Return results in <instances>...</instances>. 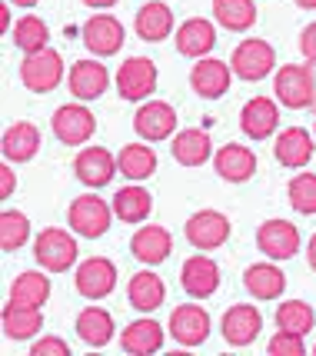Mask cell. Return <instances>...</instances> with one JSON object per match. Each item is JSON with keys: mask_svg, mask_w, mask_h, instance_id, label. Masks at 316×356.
Listing matches in <instances>:
<instances>
[{"mask_svg": "<svg viewBox=\"0 0 316 356\" xmlns=\"http://www.w3.org/2000/svg\"><path fill=\"white\" fill-rule=\"evenodd\" d=\"M306 260H310V266L316 270V233L310 236V247H306Z\"/></svg>", "mask_w": 316, "mask_h": 356, "instance_id": "f6af8a7d", "label": "cell"}, {"mask_svg": "<svg viewBox=\"0 0 316 356\" xmlns=\"http://www.w3.org/2000/svg\"><path fill=\"white\" fill-rule=\"evenodd\" d=\"M220 330H223V340L230 346H250L260 337V330H263V316H260V310L253 303H237V307H230L223 313Z\"/></svg>", "mask_w": 316, "mask_h": 356, "instance_id": "ac0fdd59", "label": "cell"}, {"mask_svg": "<svg viewBox=\"0 0 316 356\" xmlns=\"http://www.w3.org/2000/svg\"><path fill=\"white\" fill-rule=\"evenodd\" d=\"M280 100H269V97H253L243 104L240 110V130L250 140H267L276 134L280 127Z\"/></svg>", "mask_w": 316, "mask_h": 356, "instance_id": "9a60e30c", "label": "cell"}, {"mask_svg": "<svg viewBox=\"0 0 316 356\" xmlns=\"http://www.w3.org/2000/svg\"><path fill=\"white\" fill-rule=\"evenodd\" d=\"M27 240H31V220L24 217V213H17V210H3L0 213V247L7 250V253H14Z\"/></svg>", "mask_w": 316, "mask_h": 356, "instance_id": "74e56055", "label": "cell"}, {"mask_svg": "<svg viewBox=\"0 0 316 356\" xmlns=\"http://www.w3.org/2000/svg\"><path fill=\"white\" fill-rule=\"evenodd\" d=\"M133 130L147 143H160L176 134V110L167 100H143L140 110L133 113Z\"/></svg>", "mask_w": 316, "mask_h": 356, "instance_id": "52a82bcc", "label": "cell"}, {"mask_svg": "<svg viewBox=\"0 0 316 356\" xmlns=\"http://www.w3.org/2000/svg\"><path fill=\"white\" fill-rule=\"evenodd\" d=\"M31 356H70V346L60 337H44L31 346Z\"/></svg>", "mask_w": 316, "mask_h": 356, "instance_id": "60d3db41", "label": "cell"}, {"mask_svg": "<svg viewBox=\"0 0 316 356\" xmlns=\"http://www.w3.org/2000/svg\"><path fill=\"white\" fill-rule=\"evenodd\" d=\"M313 353H316V346H313Z\"/></svg>", "mask_w": 316, "mask_h": 356, "instance_id": "f907efd6", "label": "cell"}, {"mask_svg": "<svg viewBox=\"0 0 316 356\" xmlns=\"http://www.w3.org/2000/svg\"><path fill=\"white\" fill-rule=\"evenodd\" d=\"M170 154L183 167H203L206 160L213 156V140H210L206 130L187 127V130H176L170 137Z\"/></svg>", "mask_w": 316, "mask_h": 356, "instance_id": "603a6c76", "label": "cell"}, {"mask_svg": "<svg viewBox=\"0 0 316 356\" xmlns=\"http://www.w3.org/2000/svg\"><path fill=\"white\" fill-rule=\"evenodd\" d=\"M176 50L190 57V60H200L206 57L213 47H217V27L206 20V17H190L183 20L180 27H176Z\"/></svg>", "mask_w": 316, "mask_h": 356, "instance_id": "44dd1931", "label": "cell"}, {"mask_svg": "<svg viewBox=\"0 0 316 356\" xmlns=\"http://www.w3.org/2000/svg\"><path fill=\"white\" fill-rule=\"evenodd\" d=\"M53 137L67 143V147H80V143H87V140L94 137L97 130V120L94 113L87 107H80V104H63V107L53 110Z\"/></svg>", "mask_w": 316, "mask_h": 356, "instance_id": "9c48e42d", "label": "cell"}, {"mask_svg": "<svg viewBox=\"0 0 316 356\" xmlns=\"http://www.w3.org/2000/svg\"><path fill=\"white\" fill-rule=\"evenodd\" d=\"M300 54L306 57V63H316V24L303 27V33H300Z\"/></svg>", "mask_w": 316, "mask_h": 356, "instance_id": "b9f144b4", "label": "cell"}, {"mask_svg": "<svg viewBox=\"0 0 316 356\" xmlns=\"http://www.w3.org/2000/svg\"><path fill=\"white\" fill-rule=\"evenodd\" d=\"M10 40H14L17 50L33 54V50H44V47H47L50 31H47V24H44L37 14H24L14 27H10Z\"/></svg>", "mask_w": 316, "mask_h": 356, "instance_id": "e575fe53", "label": "cell"}, {"mask_svg": "<svg viewBox=\"0 0 316 356\" xmlns=\"http://www.w3.org/2000/svg\"><path fill=\"white\" fill-rule=\"evenodd\" d=\"M130 250H133V257L147 266H157L163 264L167 257H170V250H174V236L167 227H157V223H147L140 230L133 233V240H130Z\"/></svg>", "mask_w": 316, "mask_h": 356, "instance_id": "7402d4cb", "label": "cell"}, {"mask_svg": "<svg viewBox=\"0 0 316 356\" xmlns=\"http://www.w3.org/2000/svg\"><path fill=\"white\" fill-rule=\"evenodd\" d=\"M153 210V197L143 186H124L113 193V213L124 223H143Z\"/></svg>", "mask_w": 316, "mask_h": 356, "instance_id": "d6a6232c", "label": "cell"}, {"mask_svg": "<svg viewBox=\"0 0 316 356\" xmlns=\"http://www.w3.org/2000/svg\"><path fill=\"white\" fill-rule=\"evenodd\" d=\"M124 24L113 14H94L83 24V44L97 57H113L124 47Z\"/></svg>", "mask_w": 316, "mask_h": 356, "instance_id": "4fadbf2b", "label": "cell"}, {"mask_svg": "<svg viewBox=\"0 0 316 356\" xmlns=\"http://www.w3.org/2000/svg\"><path fill=\"white\" fill-rule=\"evenodd\" d=\"M7 3H17V7H37L40 0H7Z\"/></svg>", "mask_w": 316, "mask_h": 356, "instance_id": "c3c4849f", "label": "cell"}, {"mask_svg": "<svg viewBox=\"0 0 316 356\" xmlns=\"http://www.w3.org/2000/svg\"><path fill=\"white\" fill-rule=\"evenodd\" d=\"M87 7H94V10H107V7H113L117 0H83Z\"/></svg>", "mask_w": 316, "mask_h": 356, "instance_id": "ee69618b", "label": "cell"}, {"mask_svg": "<svg viewBox=\"0 0 316 356\" xmlns=\"http://www.w3.org/2000/svg\"><path fill=\"white\" fill-rule=\"evenodd\" d=\"M230 74H233V67L226 60L200 57V63H193V70H190V87L203 100H220L223 93L230 90Z\"/></svg>", "mask_w": 316, "mask_h": 356, "instance_id": "e0dca14e", "label": "cell"}, {"mask_svg": "<svg viewBox=\"0 0 316 356\" xmlns=\"http://www.w3.org/2000/svg\"><path fill=\"white\" fill-rule=\"evenodd\" d=\"M243 286L256 300H280L286 290V277L276 264H253L243 273Z\"/></svg>", "mask_w": 316, "mask_h": 356, "instance_id": "f546056e", "label": "cell"}, {"mask_svg": "<svg viewBox=\"0 0 316 356\" xmlns=\"http://www.w3.org/2000/svg\"><path fill=\"white\" fill-rule=\"evenodd\" d=\"M213 20L226 31L243 33L256 24V3L253 0H213Z\"/></svg>", "mask_w": 316, "mask_h": 356, "instance_id": "836d02e7", "label": "cell"}, {"mask_svg": "<svg viewBox=\"0 0 316 356\" xmlns=\"http://www.w3.org/2000/svg\"><path fill=\"white\" fill-rule=\"evenodd\" d=\"M113 316L103 307H87L77 313V337L87 346H107L113 340Z\"/></svg>", "mask_w": 316, "mask_h": 356, "instance_id": "4dcf8cb0", "label": "cell"}, {"mask_svg": "<svg viewBox=\"0 0 316 356\" xmlns=\"http://www.w3.org/2000/svg\"><path fill=\"white\" fill-rule=\"evenodd\" d=\"M273 154H276V160H280L283 167L303 170L316 154V137H310V130H303V127H286V130L276 134Z\"/></svg>", "mask_w": 316, "mask_h": 356, "instance_id": "2e32d148", "label": "cell"}, {"mask_svg": "<svg viewBox=\"0 0 316 356\" xmlns=\"http://www.w3.org/2000/svg\"><path fill=\"white\" fill-rule=\"evenodd\" d=\"M120 346H124V353H133V356L157 353L160 346H163V326H160L157 320H150V316L133 320V323L120 333Z\"/></svg>", "mask_w": 316, "mask_h": 356, "instance_id": "f1b7e54d", "label": "cell"}, {"mask_svg": "<svg viewBox=\"0 0 316 356\" xmlns=\"http://www.w3.org/2000/svg\"><path fill=\"white\" fill-rule=\"evenodd\" d=\"M180 286L187 290L193 300H206L220 290V266L206 253H193L187 264L180 266Z\"/></svg>", "mask_w": 316, "mask_h": 356, "instance_id": "8fae6325", "label": "cell"}, {"mask_svg": "<svg viewBox=\"0 0 316 356\" xmlns=\"http://www.w3.org/2000/svg\"><path fill=\"white\" fill-rule=\"evenodd\" d=\"M267 350H269V356H303L306 353V343H303V333L280 330V333L267 343Z\"/></svg>", "mask_w": 316, "mask_h": 356, "instance_id": "ab89813d", "label": "cell"}, {"mask_svg": "<svg viewBox=\"0 0 316 356\" xmlns=\"http://www.w3.org/2000/svg\"><path fill=\"white\" fill-rule=\"evenodd\" d=\"M14 186H17V177L10 170V160H7V163H0V200H7L14 193Z\"/></svg>", "mask_w": 316, "mask_h": 356, "instance_id": "7bdbcfd3", "label": "cell"}, {"mask_svg": "<svg viewBox=\"0 0 316 356\" xmlns=\"http://www.w3.org/2000/svg\"><path fill=\"white\" fill-rule=\"evenodd\" d=\"M183 233L193 250H217L230 240V217L220 210H197L187 220Z\"/></svg>", "mask_w": 316, "mask_h": 356, "instance_id": "ba28073f", "label": "cell"}, {"mask_svg": "<svg viewBox=\"0 0 316 356\" xmlns=\"http://www.w3.org/2000/svg\"><path fill=\"white\" fill-rule=\"evenodd\" d=\"M74 286H77L80 296L87 300H103V296L113 293L117 286V266L107 257H90L77 266V277H74Z\"/></svg>", "mask_w": 316, "mask_h": 356, "instance_id": "30bf717a", "label": "cell"}, {"mask_svg": "<svg viewBox=\"0 0 316 356\" xmlns=\"http://www.w3.org/2000/svg\"><path fill=\"white\" fill-rule=\"evenodd\" d=\"M133 27H137V37L147 40V44H160L174 33V10L163 3V0H150L143 3L137 17H133Z\"/></svg>", "mask_w": 316, "mask_h": 356, "instance_id": "d4e9b609", "label": "cell"}, {"mask_svg": "<svg viewBox=\"0 0 316 356\" xmlns=\"http://www.w3.org/2000/svg\"><path fill=\"white\" fill-rule=\"evenodd\" d=\"M117 167H120L126 180L140 184V180L157 173V154H153V147H147V140L143 143H126L124 150L117 154Z\"/></svg>", "mask_w": 316, "mask_h": 356, "instance_id": "1f68e13d", "label": "cell"}, {"mask_svg": "<svg viewBox=\"0 0 316 356\" xmlns=\"http://www.w3.org/2000/svg\"><path fill=\"white\" fill-rule=\"evenodd\" d=\"M213 170L220 173V180H226V184H247L256 173V154L243 143H223L213 154Z\"/></svg>", "mask_w": 316, "mask_h": 356, "instance_id": "ffe728a7", "label": "cell"}, {"mask_svg": "<svg viewBox=\"0 0 316 356\" xmlns=\"http://www.w3.org/2000/svg\"><path fill=\"white\" fill-rule=\"evenodd\" d=\"M0 323H3V337L7 340H31V337H37L44 330V313H40V307L7 300V307L0 313Z\"/></svg>", "mask_w": 316, "mask_h": 356, "instance_id": "cb8c5ba5", "label": "cell"}, {"mask_svg": "<svg viewBox=\"0 0 316 356\" xmlns=\"http://www.w3.org/2000/svg\"><path fill=\"white\" fill-rule=\"evenodd\" d=\"M153 90H157V63L150 57H130V60L120 63V70H117V93L124 100L143 104Z\"/></svg>", "mask_w": 316, "mask_h": 356, "instance_id": "8992f818", "label": "cell"}, {"mask_svg": "<svg viewBox=\"0 0 316 356\" xmlns=\"http://www.w3.org/2000/svg\"><path fill=\"white\" fill-rule=\"evenodd\" d=\"M297 7H303V10H316V0H293Z\"/></svg>", "mask_w": 316, "mask_h": 356, "instance_id": "7dc6e473", "label": "cell"}, {"mask_svg": "<svg viewBox=\"0 0 316 356\" xmlns=\"http://www.w3.org/2000/svg\"><path fill=\"white\" fill-rule=\"evenodd\" d=\"M50 296V277L37 273V270H27L10 283V300L17 303H31V307H44Z\"/></svg>", "mask_w": 316, "mask_h": 356, "instance_id": "d590c367", "label": "cell"}, {"mask_svg": "<svg viewBox=\"0 0 316 356\" xmlns=\"http://www.w3.org/2000/svg\"><path fill=\"white\" fill-rule=\"evenodd\" d=\"M230 67H233V74L240 80H263L276 67V50L260 37H247L243 44H237L233 57H230Z\"/></svg>", "mask_w": 316, "mask_h": 356, "instance_id": "5b68a950", "label": "cell"}, {"mask_svg": "<svg viewBox=\"0 0 316 356\" xmlns=\"http://www.w3.org/2000/svg\"><path fill=\"white\" fill-rule=\"evenodd\" d=\"M256 247L263 250L269 260H290L300 250V230L290 220H267L256 230Z\"/></svg>", "mask_w": 316, "mask_h": 356, "instance_id": "7c38bea8", "label": "cell"}, {"mask_svg": "<svg viewBox=\"0 0 316 356\" xmlns=\"http://www.w3.org/2000/svg\"><path fill=\"white\" fill-rule=\"evenodd\" d=\"M77 250H80L77 240L67 230H60V227H47V230L37 233V240H33V257L50 273L70 270V266L77 264Z\"/></svg>", "mask_w": 316, "mask_h": 356, "instance_id": "277c9868", "label": "cell"}, {"mask_svg": "<svg viewBox=\"0 0 316 356\" xmlns=\"http://www.w3.org/2000/svg\"><path fill=\"white\" fill-rule=\"evenodd\" d=\"M74 170H77L80 184L107 186L113 180V173H120V167H117V156L107 147H83L74 160Z\"/></svg>", "mask_w": 316, "mask_h": 356, "instance_id": "d6986e66", "label": "cell"}, {"mask_svg": "<svg viewBox=\"0 0 316 356\" xmlns=\"http://www.w3.org/2000/svg\"><path fill=\"white\" fill-rule=\"evenodd\" d=\"M316 323V313L310 310V303H303V300H286L280 303V310H276V326L280 330H290V333H310Z\"/></svg>", "mask_w": 316, "mask_h": 356, "instance_id": "8d00e7d4", "label": "cell"}, {"mask_svg": "<svg viewBox=\"0 0 316 356\" xmlns=\"http://www.w3.org/2000/svg\"><path fill=\"white\" fill-rule=\"evenodd\" d=\"M0 24H3V31H10V7L7 3L0 7Z\"/></svg>", "mask_w": 316, "mask_h": 356, "instance_id": "bcb514c9", "label": "cell"}, {"mask_svg": "<svg viewBox=\"0 0 316 356\" xmlns=\"http://www.w3.org/2000/svg\"><path fill=\"white\" fill-rule=\"evenodd\" d=\"M126 300H130V307L140 313H153L163 307V300H167V286H163V280L153 273V270H140V273H133L130 283H126Z\"/></svg>", "mask_w": 316, "mask_h": 356, "instance_id": "4316f807", "label": "cell"}, {"mask_svg": "<svg viewBox=\"0 0 316 356\" xmlns=\"http://www.w3.org/2000/svg\"><path fill=\"white\" fill-rule=\"evenodd\" d=\"M67 87L77 100H97L100 93L110 87V74L107 67L97 60H77L70 67V77H67Z\"/></svg>", "mask_w": 316, "mask_h": 356, "instance_id": "484cf974", "label": "cell"}, {"mask_svg": "<svg viewBox=\"0 0 316 356\" xmlns=\"http://www.w3.org/2000/svg\"><path fill=\"white\" fill-rule=\"evenodd\" d=\"M113 217H117V213H113V203H107L103 197H97V193H83V197H77V200L70 203V210H67L70 230L77 233V236H87V240L103 236V233L110 230Z\"/></svg>", "mask_w": 316, "mask_h": 356, "instance_id": "7a4b0ae2", "label": "cell"}, {"mask_svg": "<svg viewBox=\"0 0 316 356\" xmlns=\"http://www.w3.org/2000/svg\"><path fill=\"white\" fill-rule=\"evenodd\" d=\"M313 137H316V120H313Z\"/></svg>", "mask_w": 316, "mask_h": 356, "instance_id": "681fc988", "label": "cell"}, {"mask_svg": "<svg viewBox=\"0 0 316 356\" xmlns=\"http://www.w3.org/2000/svg\"><path fill=\"white\" fill-rule=\"evenodd\" d=\"M63 80V57L57 50H33V54H24V63H20V83L33 93H50L57 90Z\"/></svg>", "mask_w": 316, "mask_h": 356, "instance_id": "3957f363", "label": "cell"}, {"mask_svg": "<svg viewBox=\"0 0 316 356\" xmlns=\"http://www.w3.org/2000/svg\"><path fill=\"white\" fill-rule=\"evenodd\" d=\"M170 337L180 346H200L210 337V313L200 303H180L170 313Z\"/></svg>", "mask_w": 316, "mask_h": 356, "instance_id": "5bb4252c", "label": "cell"}, {"mask_svg": "<svg viewBox=\"0 0 316 356\" xmlns=\"http://www.w3.org/2000/svg\"><path fill=\"white\" fill-rule=\"evenodd\" d=\"M286 197L297 213H316V173H297L286 186Z\"/></svg>", "mask_w": 316, "mask_h": 356, "instance_id": "f35d334b", "label": "cell"}, {"mask_svg": "<svg viewBox=\"0 0 316 356\" xmlns=\"http://www.w3.org/2000/svg\"><path fill=\"white\" fill-rule=\"evenodd\" d=\"M273 93L286 110H306L316 104V77L310 63H283L273 77Z\"/></svg>", "mask_w": 316, "mask_h": 356, "instance_id": "6da1fadb", "label": "cell"}, {"mask_svg": "<svg viewBox=\"0 0 316 356\" xmlns=\"http://www.w3.org/2000/svg\"><path fill=\"white\" fill-rule=\"evenodd\" d=\"M0 150H3V160H10V163H27L40 150V130L33 124H27V120H17V124H10L3 130Z\"/></svg>", "mask_w": 316, "mask_h": 356, "instance_id": "83f0119b", "label": "cell"}]
</instances>
